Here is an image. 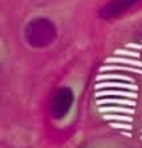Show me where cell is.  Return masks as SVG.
Instances as JSON below:
<instances>
[{
  "label": "cell",
  "mask_w": 142,
  "mask_h": 148,
  "mask_svg": "<svg viewBox=\"0 0 142 148\" xmlns=\"http://www.w3.org/2000/svg\"><path fill=\"white\" fill-rule=\"evenodd\" d=\"M95 96L96 97H102L106 96H120L124 97H129V98H137V94L135 92H125V91H114V90H106V91H99L96 92Z\"/></svg>",
  "instance_id": "obj_3"
},
{
  "label": "cell",
  "mask_w": 142,
  "mask_h": 148,
  "mask_svg": "<svg viewBox=\"0 0 142 148\" xmlns=\"http://www.w3.org/2000/svg\"><path fill=\"white\" fill-rule=\"evenodd\" d=\"M106 63H122L126 64L130 66H135V67H142V62L134 59H128L126 58H109L105 60Z\"/></svg>",
  "instance_id": "obj_5"
},
{
  "label": "cell",
  "mask_w": 142,
  "mask_h": 148,
  "mask_svg": "<svg viewBox=\"0 0 142 148\" xmlns=\"http://www.w3.org/2000/svg\"><path fill=\"white\" fill-rule=\"evenodd\" d=\"M141 0H112L105 5L100 11V15L103 18H110L121 14Z\"/></svg>",
  "instance_id": "obj_1"
},
{
  "label": "cell",
  "mask_w": 142,
  "mask_h": 148,
  "mask_svg": "<svg viewBox=\"0 0 142 148\" xmlns=\"http://www.w3.org/2000/svg\"><path fill=\"white\" fill-rule=\"evenodd\" d=\"M141 139H142V136H141Z\"/></svg>",
  "instance_id": "obj_14"
},
{
  "label": "cell",
  "mask_w": 142,
  "mask_h": 148,
  "mask_svg": "<svg viewBox=\"0 0 142 148\" xmlns=\"http://www.w3.org/2000/svg\"><path fill=\"white\" fill-rule=\"evenodd\" d=\"M114 53L115 55H122V56H126V57H133V58H140L141 57L140 53L124 50V49H117V50H115Z\"/></svg>",
  "instance_id": "obj_10"
},
{
  "label": "cell",
  "mask_w": 142,
  "mask_h": 148,
  "mask_svg": "<svg viewBox=\"0 0 142 148\" xmlns=\"http://www.w3.org/2000/svg\"><path fill=\"white\" fill-rule=\"evenodd\" d=\"M102 118L106 121H126V122H131L133 121L132 117L128 116H122V115H113V114H106L102 116Z\"/></svg>",
  "instance_id": "obj_9"
},
{
  "label": "cell",
  "mask_w": 142,
  "mask_h": 148,
  "mask_svg": "<svg viewBox=\"0 0 142 148\" xmlns=\"http://www.w3.org/2000/svg\"><path fill=\"white\" fill-rule=\"evenodd\" d=\"M96 81H104V80H120V81H126L130 82H134L135 80L131 77L126 75L120 74H102L98 75L96 77Z\"/></svg>",
  "instance_id": "obj_7"
},
{
  "label": "cell",
  "mask_w": 142,
  "mask_h": 148,
  "mask_svg": "<svg viewBox=\"0 0 142 148\" xmlns=\"http://www.w3.org/2000/svg\"><path fill=\"white\" fill-rule=\"evenodd\" d=\"M123 88V89H129L131 91H137L138 87L135 84H127L123 82H101L95 86V88L96 90L102 89V88Z\"/></svg>",
  "instance_id": "obj_2"
},
{
  "label": "cell",
  "mask_w": 142,
  "mask_h": 148,
  "mask_svg": "<svg viewBox=\"0 0 142 148\" xmlns=\"http://www.w3.org/2000/svg\"><path fill=\"white\" fill-rule=\"evenodd\" d=\"M99 71L102 72H109V71H125V72H130V73H135L142 74V70L140 68H135V67H123V66H117V65H106L102 66Z\"/></svg>",
  "instance_id": "obj_4"
},
{
  "label": "cell",
  "mask_w": 142,
  "mask_h": 148,
  "mask_svg": "<svg viewBox=\"0 0 142 148\" xmlns=\"http://www.w3.org/2000/svg\"><path fill=\"white\" fill-rule=\"evenodd\" d=\"M97 105H104V104H119L125 106H135V101L128 100V99H118V98H104L99 99L96 101Z\"/></svg>",
  "instance_id": "obj_6"
},
{
  "label": "cell",
  "mask_w": 142,
  "mask_h": 148,
  "mask_svg": "<svg viewBox=\"0 0 142 148\" xmlns=\"http://www.w3.org/2000/svg\"><path fill=\"white\" fill-rule=\"evenodd\" d=\"M121 133H122V135H124V136H129V137H131V136H132V135L130 134V133H129V132H122Z\"/></svg>",
  "instance_id": "obj_13"
},
{
  "label": "cell",
  "mask_w": 142,
  "mask_h": 148,
  "mask_svg": "<svg viewBox=\"0 0 142 148\" xmlns=\"http://www.w3.org/2000/svg\"><path fill=\"white\" fill-rule=\"evenodd\" d=\"M111 127L116 129H125V130H131L132 126L126 123H120V122H112L109 124Z\"/></svg>",
  "instance_id": "obj_11"
},
{
  "label": "cell",
  "mask_w": 142,
  "mask_h": 148,
  "mask_svg": "<svg viewBox=\"0 0 142 148\" xmlns=\"http://www.w3.org/2000/svg\"><path fill=\"white\" fill-rule=\"evenodd\" d=\"M99 112L106 113V112H120V113H127L134 114L135 110L131 108H117V107H102L99 108Z\"/></svg>",
  "instance_id": "obj_8"
},
{
  "label": "cell",
  "mask_w": 142,
  "mask_h": 148,
  "mask_svg": "<svg viewBox=\"0 0 142 148\" xmlns=\"http://www.w3.org/2000/svg\"><path fill=\"white\" fill-rule=\"evenodd\" d=\"M126 47H129V48H132V49H137V50L142 49V45L136 44V43H127L126 45Z\"/></svg>",
  "instance_id": "obj_12"
}]
</instances>
